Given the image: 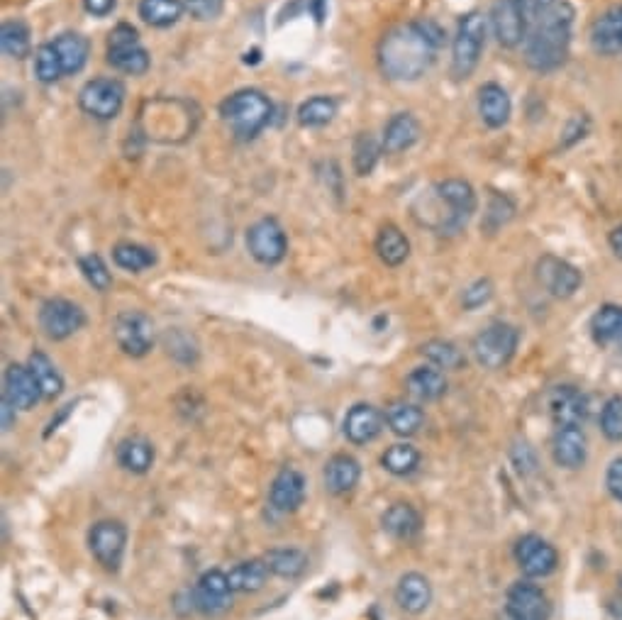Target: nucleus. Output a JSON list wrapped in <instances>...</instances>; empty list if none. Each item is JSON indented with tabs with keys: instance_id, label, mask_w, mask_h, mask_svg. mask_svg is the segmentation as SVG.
I'll return each mask as SVG.
<instances>
[{
	"instance_id": "32",
	"label": "nucleus",
	"mask_w": 622,
	"mask_h": 620,
	"mask_svg": "<svg viewBox=\"0 0 622 620\" xmlns=\"http://www.w3.org/2000/svg\"><path fill=\"white\" fill-rule=\"evenodd\" d=\"M376 254L386 267H401L405 259L410 257V242L396 225H383L376 237Z\"/></svg>"
},
{
	"instance_id": "33",
	"label": "nucleus",
	"mask_w": 622,
	"mask_h": 620,
	"mask_svg": "<svg viewBox=\"0 0 622 620\" xmlns=\"http://www.w3.org/2000/svg\"><path fill=\"white\" fill-rule=\"evenodd\" d=\"M52 44L57 47L66 76L79 74L83 66H86L91 44H88L86 37L79 35V32H64V35H59Z\"/></svg>"
},
{
	"instance_id": "15",
	"label": "nucleus",
	"mask_w": 622,
	"mask_h": 620,
	"mask_svg": "<svg viewBox=\"0 0 622 620\" xmlns=\"http://www.w3.org/2000/svg\"><path fill=\"white\" fill-rule=\"evenodd\" d=\"M537 281H540L549 296L571 298L581 286V271L574 264L566 262V259L544 254L537 262Z\"/></svg>"
},
{
	"instance_id": "38",
	"label": "nucleus",
	"mask_w": 622,
	"mask_h": 620,
	"mask_svg": "<svg viewBox=\"0 0 622 620\" xmlns=\"http://www.w3.org/2000/svg\"><path fill=\"white\" fill-rule=\"evenodd\" d=\"M27 367H30L32 376L40 384L44 398H57L64 391V379H61L54 362L44 352H32L30 359H27Z\"/></svg>"
},
{
	"instance_id": "13",
	"label": "nucleus",
	"mask_w": 622,
	"mask_h": 620,
	"mask_svg": "<svg viewBox=\"0 0 622 620\" xmlns=\"http://www.w3.org/2000/svg\"><path fill=\"white\" fill-rule=\"evenodd\" d=\"M232 586L225 572L220 569H210V572L201 574V579L193 586V606L203 613V616H222L232 608Z\"/></svg>"
},
{
	"instance_id": "45",
	"label": "nucleus",
	"mask_w": 622,
	"mask_h": 620,
	"mask_svg": "<svg viewBox=\"0 0 622 620\" xmlns=\"http://www.w3.org/2000/svg\"><path fill=\"white\" fill-rule=\"evenodd\" d=\"M35 76L42 83H54L64 76V64H61V57L52 42L40 44L35 52Z\"/></svg>"
},
{
	"instance_id": "27",
	"label": "nucleus",
	"mask_w": 622,
	"mask_h": 620,
	"mask_svg": "<svg viewBox=\"0 0 622 620\" xmlns=\"http://www.w3.org/2000/svg\"><path fill=\"white\" fill-rule=\"evenodd\" d=\"M479 113L481 120L491 130H501L503 125H508L510 113H513V103H510L508 91L498 83H486L479 91Z\"/></svg>"
},
{
	"instance_id": "49",
	"label": "nucleus",
	"mask_w": 622,
	"mask_h": 620,
	"mask_svg": "<svg viewBox=\"0 0 622 620\" xmlns=\"http://www.w3.org/2000/svg\"><path fill=\"white\" fill-rule=\"evenodd\" d=\"M515 208L513 203L508 201V198L501 196V193H493L491 196V203H488V213H486V230H498L501 225L508 223L510 218H513Z\"/></svg>"
},
{
	"instance_id": "22",
	"label": "nucleus",
	"mask_w": 622,
	"mask_h": 620,
	"mask_svg": "<svg viewBox=\"0 0 622 620\" xmlns=\"http://www.w3.org/2000/svg\"><path fill=\"white\" fill-rule=\"evenodd\" d=\"M269 501L271 508L279 513L298 511L305 501V476L296 469H281L276 479L271 481Z\"/></svg>"
},
{
	"instance_id": "47",
	"label": "nucleus",
	"mask_w": 622,
	"mask_h": 620,
	"mask_svg": "<svg viewBox=\"0 0 622 620\" xmlns=\"http://www.w3.org/2000/svg\"><path fill=\"white\" fill-rule=\"evenodd\" d=\"M601 430L608 440H622V396H613L605 401L601 411Z\"/></svg>"
},
{
	"instance_id": "10",
	"label": "nucleus",
	"mask_w": 622,
	"mask_h": 620,
	"mask_svg": "<svg viewBox=\"0 0 622 620\" xmlns=\"http://www.w3.org/2000/svg\"><path fill=\"white\" fill-rule=\"evenodd\" d=\"M552 603L532 581H515L505 596V620H549Z\"/></svg>"
},
{
	"instance_id": "39",
	"label": "nucleus",
	"mask_w": 622,
	"mask_h": 620,
	"mask_svg": "<svg viewBox=\"0 0 622 620\" xmlns=\"http://www.w3.org/2000/svg\"><path fill=\"white\" fill-rule=\"evenodd\" d=\"M0 47L8 57L13 59H25L32 49L30 40V27L22 20H8L0 27Z\"/></svg>"
},
{
	"instance_id": "44",
	"label": "nucleus",
	"mask_w": 622,
	"mask_h": 620,
	"mask_svg": "<svg viewBox=\"0 0 622 620\" xmlns=\"http://www.w3.org/2000/svg\"><path fill=\"white\" fill-rule=\"evenodd\" d=\"M352 162H354V171L359 176H369L374 171V166L379 164V157L383 152V145H379L374 135L369 132H359L357 140H354V149H352Z\"/></svg>"
},
{
	"instance_id": "51",
	"label": "nucleus",
	"mask_w": 622,
	"mask_h": 620,
	"mask_svg": "<svg viewBox=\"0 0 622 620\" xmlns=\"http://www.w3.org/2000/svg\"><path fill=\"white\" fill-rule=\"evenodd\" d=\"M491 296H493L491 279H476L474 284H471L469 289L464 291L462 303H464L466 310H476V308L486 306V303L491 301Z\"/></svg>"
},
{
	"instance_id": "48",
	"label": "nucleus",
	"mask_w": 622,
	"mask_h": 620,
	"mask_svg": "<svg viewBox=\"0 0 622 620\" xmlns=\"http://www.w3.org/2000/svg\"><path fill=\"white\" fill-rule=\"evenodd\" d=\"M559 3H562V0H515V5H518L527 30H530L532 25H537L542 18H547V15L552 13Z\"/></svg>"
},
{
	"instance_id": "37",
	"label": "nucleus",
	"mask_w": 622,
	"mask_h": 620,
	"mask_svg": "<svg viewBox=\"0 0 622 620\" xmlns=\"http://www.w3.org/2000/svg\"><path fill=\"white\" fill-rule=\"evenodd\" d=\"M591 335L598 345L618 342L622 337V306L608 303V306L598 308L591 318Z\"/></svg>"
},
{
	"instance_id": "26",
	"label": "nucleus",
	"mask_w": 622,
	"mask_h": 620,
	"mask_svg": "<svg viewBox=\"0 0 622 620\" xmlns=\"http://www.w3.org/2000/svg\"><path fill=\"white\" fill-rule=\"evenodd\" d=\"M420 140V123L413 113H396L383 127V152L401 154Z\"/></svg>"
},
{
	"instance_id": "17",
	"label": "nucleus",
	"mask_w": 622,
	"mask_h": 620,
	"mask_svg": "<svg viewBox=\"0 0 622 620\" xmlns=\"http://www.w3.org/2000/svg\"><path fill=\"white\" fill-rule=\"evenodd\" d=\"M3 398L15 406L18 411H30L40 401L42 389L37 384V379L32 376L30 367H22V364H10L3 374Z\"/></svg>"
},
{
	"instance_id": "29",
	"label": "nucleus",
	"mask_w": 622,
	"mask_h": 620,
	"mask_svg": "<svg viewBox=\"0 0 622 620\" xmlns=\"http://www.w3.org/2000/svg\"><path fill=\"white\" fill-rule=\"evenodd\" d=\"M118 464L130 474H147L154 464V445L140 435L125 437L118 445Z\"/></svg>"
},
{
	"instance_id": "36",
	"label": "nucleus",
	"mask_w": 622,
	"mask_h": 620,
	"mask_svg": "<svg viewBox=\"0 0 622 620\" xmlns=\"http://www.w3.org/2000/svg\"><path fill=\"white\" fill-rule=\"evenodd\" d=\"M186 13L183 0H140V18L152 27H171Z\"/></svg>"
},
{
	"instance_id": "52",
	"label": "nucleus",
	"mask_w": 622,
	"mask_h": 620,
	"mask_svg": "<svg viewBox=\"0 0 622 620\" xmlns=\"http://www.w3.org/2000/svg\"><path fill=\"white\" fill-rule=\"evenodd\" d=\"M605 489L615 501H622V457L610 462L608 474H605Z\"/></svg>"
},
{
	"instance_id": "50",
	"label": "nucleus",
	"mask_w": 622,
	"mask_h": 620,
	"mask_svg": "<svg viewBox=\"0 0 622 620\" xmlns=\"http://www.w3.org/2000/svg\"><path fill=\"white\" fill-rule=\"evenodd\" d=\"M183 3H186V10L191 13V18L198 22L218 20L222 15V8H225V0H183Z\"/></svg>"
},
{
	"instance_id": "2",
	"label": "nucleus",
	"mask_w": 622,
	"mask_h": 620,
	"mask_svg": "<svg viewBox=\"0 0 622 620\" xmlns=\"http://www.w3.org/2000/svg\"><path fill=\"white\" fill-rule=\"evenodd\" d=\"M571 25H574V10L569 3H559L547 18L527 30L525 37V62L530 69L547 74L559 69L569 57L571 47Z\"/></svg>"
},
{
	"instance_id": "57",
	"label": "nucleus",
	"mask_w": 622,
	"mask_h": 620,
	"mask_svg": "<svg viewBox=\"0 0 622 620\" xmlns=\"http://www.w3.org/2000/svg\"><path fill=\"white\" fill-rule=\"evenodd\" d=\"M618 599H620V611H622V579H620V586H618Z\"/></svg>"
},
{
	"instance_id": "24",
	"label": "nucleus",
	"mask_w": 622,
	"mask_h": 620,
	"mask_svg": "<svg viewBox=\"0 0 622 620\" xmlns=\"http://www.w3.org/2000/svg\"><path fill=\"white\" fill-rule=\"evenodd\" d=\"M591 47L603 57H613L622 49V5L610 8L591 25Z\"/></svg>"
},
{
	"instance_id": "42",
	"label": "nucleus",
	"mask_w": 622,
	"mask_h": 620,
	"mask_svg": "<svg viewBox=\"0 0 622 620\" xmlns=\"http://www.w3.org/2000/svg\"><path fill=\"white\" fill-rule=\"evenodd\" d=\"M337 101L330 96H315L298 108V123L303 127H325L335 120Z\"/></svg>"
},
{
	"instance_id": "5",
	"label": "nucleus",
	"mask_w": 622,
	"mask_h": 620,
	"mask_svg": "<svg viewBox=\"0 0 622 620\" xmlns=\"http://www.w3.org/2000/svg\"><path fill=\"white\" fill-rule=\"evenodd\" d=\"M518 342V328H513L510 323H491L474 337L471 352H474V359L483 369H493L496 372V369H503L515 357Z\"/></svg>"
},
{
	"instance_id": "34",
	"label": "nucleus",
	"mask_w": 622,
	"mask_h": 620,
	"mask_svg": "<svg viewBox=\"0 0 622 620\" xmlns=\"http://www.w3.org/2000/svg\"><path fill=\"white\" fill-rule=\"evenodd\" d=\"M386 423L388 428L401 437H413L420 433V428L425 425V413L415 403L408 401H393L386 408Z\"/></svg>"
},
{
	"instance_id": "31",
	"label": "nucleus",
	"mask_w": 622,
	"mask_h": 620,
	"mask_svg": "<svg viewBox=\"0 0 622 620\" xmlns=\"http://www.w3.org/2000/svg\"><path fill=\"white\" fill-rule=\"evenodd\" d=\"M269 564L261 559H247V562H240L237 567L230 569L227 579H230V586L235 594H257L266 586L269 581Z\"/></svg>"
},
{
	"instance_id": "3",
	"label": "nucleus",
	"mask_w": 622,
	"mask_h": 620,
	"mask_svg": "<svg viewBox=\"0 0 622 620\" xmlns=\"http://www.w3.org/2000/svg\"><path fill=\"white\" fill-rule=\"evenodd\" d=\"M220 115L227 125L232 127L237 140H254L274 115V105L257 88H244V91L232 93L220 105Z\"/></svg>"
},
{
	"instance_id": "7",
	"label": "nucleus",
	"mask_w": 622,
	"mask_h": 620,
	"mask_svg": "<svg viewBox=\"0 0 622 620\" xmlns=\"http://www.w3.org/2000/svg\"><path fill=\"white\" fill-rule=\"evenodd\" d=\"M127 528L120 520H98L88 533V547L105 572H118L125 557Z\"/></svg>"
},
{
	"instance_id": "18",
	"label": "nucleus",
	"mask_w": 622,
	"mask_h": 620,
	"mask_svg": "<svg viewBox=\"0 0 622 620\" xmlns=\"http://www.w3.org/2000/svg\"><path fill=\"white\" fill-rule=\"evenodd\" d=\"M383 420H386V415H381L379 408H374L371 403H357L344 415V437L352 445H366V442L376 440L381 435Z\"/></svg>"
},
{
	"instance_id": "4",
	"label": "nucleus",
	"mask_w": 622,
	"mask_h": 620,
	"mask_svg": "<svg viewBox=\"0 0 622 620\" xmlns=\"http://www.w3.org/2000/svg\"><path fill=\"white\" fill-rule=\"evenodd\" d=\"M486 47V18L476 10L462 15L457 25V35L452 42V76L457 81L469 79L479 66L481 52Z\"/></svg>"
},
{
	"instance_id": "53",
	"label": "nucleus",
	"mask_w": 622,
	"mask_h": 620,
	"mask_svg": "<svg viewBox=\"0 0 622 620\" xmlns=\"http://www.w3.org/2000/svg\"><path fill=\"white\" fill-rule=\"evenodd\" d=\"M115 3H118V0H83V8H86V13L93 15V18H105V15L113 13Z\"/></svg>"
},
{
	"instance_id": "20",
	"label": "nucleus",
	"mask_w": 622,
	"mask_h": 620,
	"mask_svg": "<svg viewBox=\"0 0 622 620\" xmlns=\"http://www.w3.org/2000/svg\"><path fill=\"white\" fill-rule=\"evenodd\" d=\"M552 455L554 462L564 469L583 467L588 455V442L581 425H557V433H554L552 440Z\"/></svg>"
},
{
	"instance_id": "12",
	"label": "nucleus",
	"mask_w": 622,
	"mask_h": 620,
	"mask_svg": "<svg viewBox=\"0 0 622 620\" xmlns=\"http://www.w3.org/2000/svg\"><path fill=\"white\" fill-rule=\"evenodd\" d=\"M247 249L259 264L274 267L283 262L288 252L286 232L274 218H261L247 230Z\"/></svg>"
},
{
	"instance_id": "35",
	"label": "nucleus",
	"mask_w": 622,
	"mask_h": 620,
	"mask_svg": "<svg viewBox=\"0 0 622 620\" xmlns=\"http://www.w3.org/2000/svg\"><path fill=\"white\" fill-rule=\"evenodd\" d=\"M264 562L269 564V572L281 579H296L308 569V555L296 547H276L264 555Z\"/></svg>"
},
{
	"instance_id": "21",
	"label": "nucleus",
	"mask_w": 622,
	"mask_h": 620,
	"mask_svg": "<svg viewBox=\"0 0 622 620\" xmlns=\"http://www.w3.org/2000/svg\"><path fill=\"white\" fill-rule=\"evenodd\" d=\"M547 406L557 425H581L588 413V398L576 386H557L549 391Z\"/></svg>"
},
{
	"instance_id": "11",
	"label": "nucleus",
	"mask_w": 622,
	"mask_h": 620,
	"mask_svg": "<svg viewBox=\"0 0 622 620\" xmlns=\"http://www.w3.org/2000/svg\"><path fill=\"white\" fill-rule=\"evenodd\" d=\"M83 323H86V313L66 298H49L40 308V328L54 342L69 340L83 328Z\"/></svg>"
},
{
	"instance_id": "55",
	"label": "nucleus",
	"mask_w": 622,
	"mask_h": 620,
	"mask_svg": "<svg viewBox=\"0 0 622 620\" xmlns=\"http://www.w3.org/2000/svg\"><path fill=\"white\" fill-rule=\"evenodd\" d=\"M608 242H610V247H613L615 257L622 259V225H620V228H615L613 232H610Z\"/></svg>"
},
{
	"instance_id": "46",
	"label": "nucleus",
	"mask_w": 622,
	"mask_h": 620,
	"mask_svg": "<svg viewBox=\"0 0 622 620\" xmlns=\"http://www.w3.org/2000/svg\"><path fill=\"white\" fill-rule=\"evenodd\" d=\"M79 267L83 271V276H86L88 284L93 286L96 291H108L110 284H113V276H110L108 267H105V262L98 254H88V257H81L79 259Z\"/></svg>"
},
{
	"instance_id": "6",
	"label": "nucleus",
	"mask_w": 622,
	"mask_h": 620,
	"mask_svg": "<svg viewBox=\"0 0 622 620\" xmlns=\"http://www.w3.org/2000/svg\"><path fill=\"white\" fill-rule=\"evenodd\" d=\"M108 62L122 74L142 76L149 69V54L142 47L140 35L132 25L120 22L108 37Z\"/></svg>"
},
{
	"instance_id": "41",
	"label": "nucleus",
	"mask_w": 622,
	"mask_h": 620,
	"mask_svg": "<svg viewBox=\"0 0 622 620\" xmlns=\"http://www.w3.org/2000/svg\"><path fill=\"white\" fill-rule=\"evenodd\" d=\"M113 259L120 269L132 271V274H140V271L154 267L157 262V254L152 249L135 245V242H120L113 247Z\"/></svg>"
},
{
	"instance_id": "23",
	"label": "nucleus",
	"mask_w": 622,
	"mask_h": 620,
	"mask_svg": "<svg viewBox=\"0 0 622 620\" xmlns=\"http://www.w3.org/2000/svg\"><path fill=\"white\" fill-rule=\"evenodd\" d=\"M359 476H362V467L352 455L330 457L325 469H322V481H325V489L332 496L349 494L359 484Z\"/></svg>"
},
{
	"instance_id": "56",
	"label": "nucleus",
	"mask_w": 622,
	"mask_h": 620,
	"mask_svg": "<svg viewBox=\"0 0 622 620\" xmlns=\"http://www.w3.org/2000/svg\"><path fill=\"white\" fill-rule=\"evenodd\" d=\"M308 8H310V13L315 15V20L322 25V22H325V0H310Z\"/></svg>"
},
{
	"instance_id": "43",
	"label": "nucleus",
	"mask_w": 622,
	"mask_h": 620,
	"mask_svg": "<svg viewBox=\"0 0 622 620\" xmlns=\"http://www.w3.org/2000/svg\"><path fill=\"white\" fill-rule=\"evenodd\" d=\"M422 357L430 359L437 369H462L464 367V354L454 342L449 340H430L422 345Z\"/></svg>"
},
{
	"instance_id": "1",
	"label": "nucleus",
	"mask_w": 622,
	"mask_h": 620,
	"mask_svg": "<svg viewBox=\"0 0 622 620\" xmlns=\"http://www.w3.org/2000/svg\"><path fill=\"white\" fill-rule=\"evenodd\" d=\"M444 30L435 20H415L393 27L379 44V66L391 81H418L435 64Z\"/></svg>"
},
{
	"instance_id": "8",
	"label": "nucleus",
	"mask_w": 622,
	"mask_h": 620,
	"mask_svg": "<svg viewBox=\"0 0 622 620\" xmlns=\"http://www.w3.org/2000/svg\"><path fill=\"white\" fill-rule=\"evenodd\" d=\"M125 103V86L118 79H93L81 88L79 105L96 120L118 118Z\"/></svg>"
},
{
	"instance_id": "9",
	"label": "nucleus",
	"mask_w": 622,
	"mask_h": 620,
	"mask_svg": "<svg viewBox=\"0 0 622 620\" xmlns=\"http://www.w3.org/2000/svg\"><path fill=\"white\" fill-rule=\"evenodd\" d=\"M113 335L118 347L130 357H144L154 347V325L142 310H125L115 318Z\"/></svg>"
},
{
	"instance_id": "28",
	"label": "nucleus",
	"mask_w": 622,
	"mask_h": 620,
	"mask_svg": "<svg viewBox=\"0 0 622 620\" xmlns=\"http://www.w3.org/2000/svg\"><path fill=\"white\" fill-rule=\"evenodd\" d=\"M383 530L396 540H415L422 530V518L410 503H393L381 518Z\"/></svg>"
},
{
	"instance_id": "40",
	"label": "nucleus",
	"mask_w": 622,
	"mask_h": 620,
	"mask_svg": "<svg viewBox=\"0 0 622 620\" xmlns=\"http://www.w3.org/2000/svg\"><path fill=\"white\" fill-rule=\"evenodd\" d=\"M383 469L393 476H410L418 469L420 464V452L415 450L413 445L408 442H398V445H391L381 457Z\"/></svg>"
},
{
	"instance_id": "25",
	"label": "nucleus",
	"mask_w": 622,
	"mask_h": 620,
	"mask_svg": "<svg viewBox=\"0 0 622 620\" xmlns=\"http://www.w3.org/2000/svg\"><path fill=\"white\" fill-rule=\"evenodd\" d=\"M396 603L405 613L420 616V613H425L427 606L432 603V584L427 581V577H422L418 572L403 574L396 586Z\"/></svg>"
},
{
	"instance_id": "19",
	"label": "nucleus",
	"mask_w": 622,
	"mask_h": 620,
	"mask_svg": "<svg viewBox=\"0 0 622 620\" xmlns=\"http://www.w3.org/2000/svg\"><path fill=\"white\" fill-rule=\"evenodd\" d=\"M491 27L498 44L505 49H515L520 42H525L527 37V25L525 20H522L515 0H498V3L493 5Z\"/></svg>"
},
{
	"instance_id": "16",
	"label": "nucleus",
	"mask_w": 622,
	"mask_h": 620,
	"mask_svg": "<svg viewBox=\"0 0 622 620\" xmlns=\"http://www.w3.org/2000/svg\"><path fill=\"white\" fill-rule=\"evenodd\" d=\"M435 193L444 206H447L449 215H452V235H454V232H459L466 223H469L471 215L476 213V206H479L474 186L464 179H447L435 186Z\"/></svg>"
},
{
	"instance_id": "30",
	"label": "nucleus",
	"mask_w": 622,
	"mask_h": 620,
	"mask_svg": "<svg viewBox=\"0 0 622 620\" xmlns=\"http://www.w3.org/2000/svg\"><path fill=\"white\" fill-rule=\"evenodd\" d=\"M405 386H408L410 396L422 403H430L447 393V376L437 367H418L408 374Z\"/></svg>"
},
{
	"instance_id": "14",
	"label": "nucleus",
	"mask_w": 622,
	"mask_h": 620,
	"mask_svg": "<svg viewBox=\"0 0 622 620\" xmlns=\"http://www.w3.org/2000/svg\"><path fill=\"white\" fill-rule=\"evenodd\" d=\"M515 562L520 564L525 577L542 579L549 577L557 569L559 555L554 550V545H549L540 535H525L515 545Z\"/></svg>"
},
{
	"instance_id": "54",
	"label": "nucleus",
	"mask_w": 622,
	"mask_h": 620,
	"mask_svg": "<svg viewBox=\"0 0 622 620\" xmlns=\"http://www.w3.org/2000/svg\"><path fill=\"white\" fill-rule=\"evenodd\" d=\"M15 411H18V408L10 406V403L3 398V403H0V415H3V430H10L15 425Z\"/></svg>"
}]
</instances>
